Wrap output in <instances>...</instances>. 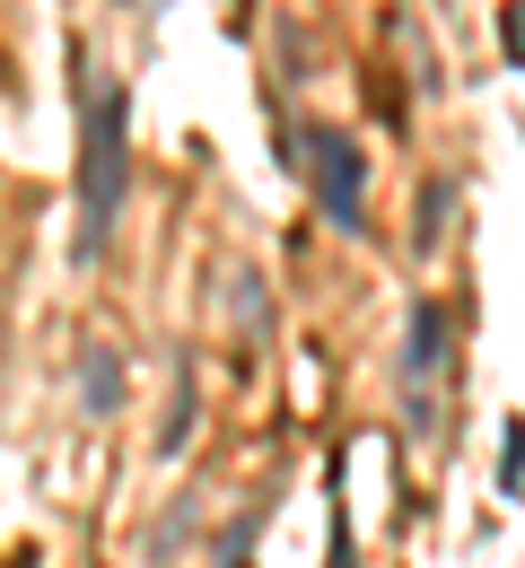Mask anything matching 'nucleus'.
<instances>
[{
	"mask_svg": "<svg viewBox=\"0 0 525 568\" xmlns=\"http://www.w3.org/2000/svg\"><path fill=\"white\" fill-rule=\"evenodd\" d=\"M123 193H132V88L105 79L88 97V132H79V263L105 254Z\"/></svg>",
	"mask_w": 525,
	"mask_h": 568,
	"instance_id": "1",
	"label": "nucleus"
},
{
	"mask_svg": "<svg viewBox=\"0 0 525 568\" xmlns=\"http://www.w3.org/2000/svg\"><path fill=\"white\" fill-rule=\"evenodd\" d=\"M306 175H315V202L342 236H368V149L351 132H306Z\"/></svg>",
	"mask_w": 525,
	"mask_h": 568,
	"instance_id": "2",
	"label": "nucleus"
},
{
	"mask_svg": "<svg viewBox=\"0 0 525 568\" xmlns=\"http://www.w3.org/2000/svg\"><path fill=\"white\" fill-rule=\"evenodd\" d=\"M438 367H447V306L438 297H412V315H403V403H412V420H430Z\"/></svg>",
	"mask_w": 525,
	"mask_h": 568,
	"instance_id": "3",
	"label": "nucleus"
},
{
	"mask_svg": "<svg viewBox=\"0 0 525 568\" xmlns=\"http://www.w3.org/2000/svg\"><path fill=\"white\" fill-rule=\"evenodd\" d=\"M79 403H88L97 420L123 403V351H114V342H88V351H79Z\"/></svg>",
	"mask_w": 525,
	"mask_h": 568,
	"instance_id": "4",
	"label": "nucleus"
},
{
	"mask_svg": "<svg viewBox=\"0 0 525 568\" xmlns=\"http://www.w3.org/2000/svg\"><path fill=\"white\" fill-rule=\"evenodd\" d=\"M193 446V367H175V403H166V428H158V455H184Z\"/></svg>",
	"mask_w": 525,
	"mask_h": 568,
	"instance_id": "5",
	"label": "nucleus"
},
{
	"mask_svg": "<svg viewBox=\"0 0 525 568\" xmlns=\"http://www.w3.org/2000/svg\"><path fill=\"white\" fill-rule=\"evenodd\" d=\"M525 490V420H508V437H499V498Z\"/></svg>",
	"mask_w": 525,
	"mask_h": 568,
	"instance_id": "6",
	"label": "nucleus"
},
{
	"mask_svg": "<svg viewBox=\"0 0 525 568\" xmlns=\"http://www.w3.org/2000/svg\"><path fill=\"white\" fill-rule=\"evenodd\" d=\"M499 53H508V62H525V0H508V9H499Z\"/></svg>",
	"mask_w": 525,
	"mask_h": 568,
	"instance_id": "7",
	"label": "nucleus"
},
{
	"mask_svg": "<svg viewBox=\"0 0 525 568\" xmlns=\"http://www.w3.org/2000/svg\"><path fill=\"white\" fill-rule=\"evenodd\" d=\"M324 568H351V516H342V507H333V560Z\"/></svg>",
	"mask_w": 525,
	"mask_h": 568,
	"instance_id": "8",
	"label": "nucleus"
}]
</instances>
